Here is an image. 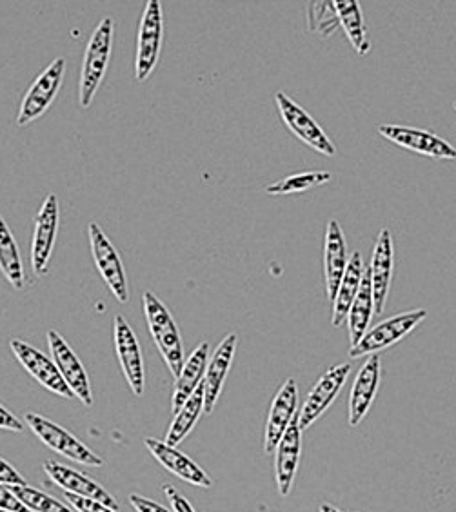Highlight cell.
Here are the masks:
<instances>
[{"mask_svg": "<svg viewBox=\"0 0 456 512\" xmlns=\"http://www.w3.org/2000/svg\"><path fill=\"white\" fill-rule=\"evenodd\" d=\"M48 345H50L53 362L59 367L60 375L68 384L73 396H77L86 407L93 405V393H91L90 378L80 364L79 356L71 349L70 344L57 333L48 331Z\"/></svg>", "mask_w": 456, "mask_h": 512, "instance_id": "12", "label": "cell"}, {"mask_svg": "<svg viewBox=\"0 0 456 512\" xmlns=\"http://www.w3.org/2000/svg\"><path fill=\"white\" fill-rule=\"evenodd\" d=\"M164 37V20L162 4L159 0H149L140 20L137 60H135V77L144 82L159 62L160 48Z\"/></svg>", "mask_w": 456, "mask_h": 512, "instance_id": "6", "label": "cell"}, {"mask_svg": "<svg viewBox=\"0 0 456 512\" xmlns=\"http://www.w3.org/2000/svg\"><path fill=\"white\" fill-rule=\"evenodd\" d=\"M59 198L50 193L44 198L37 218H35V231L31 240V266L37 275H46L50 266L53 247L59 231Z\"/></svg>", "mask_w": 456, "mask_h": 512, "instance_id": "9", "label": "cell"}, {"mask_svg": "<svg viewBox=\"0 0 456 512\" xmlns=\"http://www.w3.org/2000/svg\"><path fill=\"white\" fill-rule=\"evenodd\" d=\"M320 512H346V511H340L338 507H335V505H331V503H324V505H320Z\"/></svg>", "mask_w": 456, "mask_h": 512, "instance_id": "38", "label": "cell"}, {"mask_svg": "<svg viewBox=\"0 0 456 512\" xmlns=\"http://www.w3.org/2000/svg\"><path fill=\"white\" fill-rule=\"evenodd\" d=\"M309 30L317 33L320 37L328 39L337 31L340 22H338L337 10H335V0L329 2H311L308 10Z\"/></svg>", "mask_w": 456, "mask_h": 512, "instance_id": "30", "label": "cell"}, {"mask_svg": "<svg viewBox=\"0 0 456 512\" xmlns=\"http://www.w3.org/2000/svg\"><path fill=\"white\" fill-rule=\"evenodd\" d=\"M427 318L426 309H415L400 315L391 316L375 325L373 329H367L366 335L355 347L349 349V356L357 360L360 356L377 355L387 347L397 344L402 338H406L418 324H422Z\"/></svg>", "mask_w": 456, "mask_h": 512, "instance_id": "3", "label": "cell"}, {"mask_svg": "<svg viewBox=\"0 0 456 512\" xmlns=\"http://www.w3.org/2000/svg\"><path fill=\"white\" fill-rule=\"evenodd\" d=\"M349 369V364L335 365L318 378L317 384L313 385L304 404L298 409V424L302 431L315 424L318 418L328 411L329 405L335 402L338 393L346 384Z\"/></svg>", "mask_w": 456, "mask_h": 512, "instance_id": "10", "label": "cell"}, {"mask_svg": "<svg viewBox=\"0 0 456 512\" xmlns=\"http://www.w3.org/2000/svg\"><path fill=\"white\" fill-rule=\"evenodd\" d=\"M300 453H302V429L298 424L297 413L275 449V480H277L278 494L284 498L293 489L298 463H300Z\"/></svg>", "mask_w": 456, "mask_h": 512, "instance_id": "17", "label": "cell"}, {"mask_svg": "<svg viewBox=\"0 0 456 512\" xmlns=\"http://www.w3.org/2000/svg\"><path fill=\"white\" fill-rule=\"evenodd\" d=\"M202 413H206V409H204V382L200 384L195 393L189 396L188 402L175 413V418L169 425L168 434H166V444L171 445V447L182 444L186 440V436L193 431L195 424L199 422Z\"/></svg>", "mask_w": 456, "mask_h": 512, "instance_id": "27", "label": "cell"}, {"mask_svg": "<svg viewBox=\"0 0 456 512\" xmlns=\"http://www.w3.org/2000/svg\"><path fill=\"white\" fill-rule=\"evenodd\" d=\"M0 512H11V511H4V509H0Z\"/></svg>", "mask_w": 456, "mask_h": 512, "instance_id": "39", "label": "cell"}, {"mask_svg": "<svg viewBox=\"0 0 456 512\" xmlns=\"http://www.w3.org/2000/svg\"><path fill=\"white\" fill-rule=\"evenodd\" d=\"M11 351L17 356L22 367L30 373L40 385H44L51 393L59 394L62 398H73L70 387L64 382L60 375L59 367L51 360L50 356L44 355L33 345L22 342L19 338L11 340Z\"/></svg>", "mask_w": 456, "mask_h": 512, "instance_id": "14", "label": "cell"}, {"mask_svg": "<svg viewBox=\"0 0 456 512\" xmlns=\"http://www.w3.org/2000/svg\"><path fill=\"white\" fill-rule=\"evenodd\" d=\"M209 356H211L209 344L204 342L184 362V367H182L180 375L177 376V384H175V389H173V396H171V409H173V413H177L180 407L188 402L189 396L195 393L199 389L200 384L204 382Z\"/></svg>", "mask_w": 456, "mask_h": 512, "instance_id": "23", "label": "cell"}, {"mask_svg": "<svg viewBox=\"0 0 456 512\" xmlns=\"http://www.w3.org/2000/svg\"><path fill=\"white\" fill-rule=\"evenodd\" d=\"M335 10H337L338 22L346 31L347 39L353 44V48L360 57L367 55L371 51V42L367 37L366 22L364 15L355 0H335Z\"/></svg>", "mask_w": 456, "mask_h": 512, "instance_id": "26", "label": "cell"}, {"mask_svg": "<svg viewBox=\"0 0 456 512\" xmlns=\"http://www.w3.org/2000/svg\"><path fill=\"white\" fill-rule=\"evenodd\" d=\"M88 233H90L91 255L95 260V266L99 269L104 282L110 287L113 296L119 300L120 304H126L129 300L128 278L124 273V266L117 249L97 222H91Z\"/></svg>", "mask_w": 456, "mask_h": 512, "instance_id": "7", "label": "cell"}, {"mask_svg": "<svg viewBox=\"0 0 456 512\" xmlns=\"http://www.w3.org/2000/svg\"><path fill=\"white\" fill-rule=\"evenodd\" d=\"M453 108H455V111H456V102H455V104H453Z\"/></svg>", "mask_w": 456, "mask_h": 512, "instance_id": "40", "label": "cell"}, {"mask_svg": "<svg viewBox=\"0 0 456 512\" xmlns=\"http://www.w3.org/2000/svg\"><path fill=\"white\" fill-rule=\"evenodd\" d=\"M333 180V175L328 171H304V173H295L291 177L282 178L275 184L266 188L269 195H297V193H306L309 189L324 186Z\"/></svg>", "mask_w": 456, "mask_h": 512, "instance_id": "29", "label": "cell"}, {"mask_svg": "<svg viewBox=\"0 0 456 512\" xmlns=\"http://www.w3.org/2000/svg\"><path fill=\"white\" fill-rule=\"evenodd\" d=\"M64 73H66L64 59L53 60L50 66L40 73L20 104L19 117H17L19 126H28L30 122L39 119L40 115L48 111L62 86Z\"/></svg>", "mask_w": 456, "mask_h": 512, "instance_id": "8", "label": "cell"}, {"mask_svg": "<svg viewBox=\"0 0 456 512\" xmlns=\"http://www.w3.org/2000/svg\"><path fill=\"white\" fill-rule=\"evenodd\" d=\"M364 273H366V266H364L362 255L355 251L347 262L346 273H344V278H342L335 300H333V313H331L333 327H340L346 322L347 313H349V309L353 306L358 291H360Z\"/></svg>", "mask_w": 456, "mask_h": 512, "instance_id": "24", "label": "cell"}, {"mask_svg": "<svg viewBox=\"0 0 456 512\" xmlns=\"http://www.w3.org/2000/svg\"><path fill=\"white\" fill-rule=\"evenodd\" d=\"M146 447L162 467H166L169 473L175 474L182 482L204 487V489L211 487V478L206 474V471L193 462L191 458H188L186 454L180 453L177 447H171L166 442H160L155 438H148Z\"/></svg>", "mask_w": 456, "mask_h": 512, "instance_id": "20", "label": "cell"}, {"mask_svg": "<svg viewBox=\"0 0 456 512\" xmlns=\"http://www.w3.org/2000/svg\"><path fill=\"white\" fill-rule=\"evenodd\" d=\"M11 491L31 512H75L66 503L51 498L50 494L33 489L30 485H15Z\"/></svg>", "mask_w": 456, "mask_h": 512, "instance_id": "31", "label": "cell"}, {"mask_svg": "<svg viewBox=\"0 0 456 512\" xmlns=\"http://www.w3.org/2000/svg\"><path fill=\"white\" fill-rule=\"evenodd\" d=\"M0 509L11 512H31L11 491L10 485H4V483H0Z\"/></svg>", "mask_w": 456, "mask_h": 512, "instance_id": "33", "label": "cell"}, {"mask_svg": "<svg viewBox=\"0 0 456 512\" xmlns=\"http://www.w3.org/2000/svg\"><path fill=\"white\" fill-rule=\"evenodd\" d=\"M26 424L33 433L39 436L40 442H44L50 447L51 451L62 454L80 465H88V467L104 465V460L100 458L99 454L93 453L88 445L82 444L79 438H75L60 425L53 424L48 418H44L40 414L28 413L26 414Z\"/></svg>", "mask_w": 456, "mask_h": 512, "instance_id": "4", "label": "cell"}, {"mask_svg": "<svg viewBox=\"0 0 456 512\" xmlns=\"http://www.w3.org/2000/svg\"><path fill=\"white\" fill-rule=\"evenodd\" d=\"M164 494L168 496L171 507H173V512H197L193 509V505H191L175 487L164 485Z\"/></svg>", "mask_w": 456, "mask_h": 512, "instance_id": "34", "label": "cell"}, {"mask_svg": "<svg viewBox=\"0 0 456 512\" xmlns=\"http://www.w3.org/2000/svg\"><path fill=\"white\" fill-rule=\"evenodd\" d=\"M0 429H8V431H15V433L24 431V424L2 404H0Z\"/></svg>", "mask_w": 456, "mask_h": 512, "instance_id": "37", "label": "cell"}, {"mask_svg": "<svg viewBox=\"0 0 456 512\" xmlns=\"http://www.w3.org/2000/svg\"><path fill=\"white\" fill-rule=\"evenodd\" d=\"M0 271L15 289H22L26 284L19 246L2 215H0Z\"/></svg>", "mask_w": 456, "mask_h": 512, "instance_id": "28", "label": "cell"}, {"mask_svg": "<svg viewBox=\"0 0 456 512\" xmlns=\"http://www.w3.org/2000/svg\"><path fill=\"white\" fill-rule=\"evenodd\" d=\"M0 483L10 485V487H15V485H28L26 480L20 476L19 471H17L15 467H11L10 463L4 462L2 458H0Z\"/></svg>", "mask_w": 456, "mask_h": 512, "instance_id": "35", "label": "cell"}, {"mask_svg": "<svg viewBox=\"0 0 456 512\" xmlns=\"http://www.w3.org/2000/svg\"><path fill=\"white\" fill-rule=\"evenodd\" d=\"M129 503L133 505V509L137 512H171L166 507H162L160 503L151 502V500L142 498L139 494H131Z\"/></svg>", "mask_w": 456, "mask_h": 512, "instance_id": "36", "label": "cell"}, {"mask_svg": "<svg viewBox=\"0 0 456 512\" xmlns=\"http://www.w3.org/2000/svg\"><path fill=\"white\" fill-rule=\"evenodd\" d=\"M144 313L148 320L149 331L159 347L160 355L168 365L171 375L179 376L184 367V347L180 340L179 327L175 324V318L169 313L168 307L160 302L157 296L146 291L142 296Z\"/></svg>", "mask_w": 456, "mask_h": 512, "instance_id": "2", "label": "cell"}, {"mask_svg": "<svg viewBox=\"0 0 456 512\" xmlns=\"http://www.w3.org/2000/svg\"><path fill=\"white\" fill-rule=\"evenodd\" d=\"M395 267V246L389 229H382L377 238V244L373 249L371 264L367 267L371 287H373V302H375V315H382L386 307L389 286L393 278Z\"/></svg>", "mask_w": 456, "mask_h": 512, "instance_id": "15", "label": "cell"}, {"mask_svg": "<svg viewBox=\"0 0 456 512\" xmlns=\"http://www.w3.org/2000/svg\"><path fill=\"white\" fill-rule=\"evenodd\" d=\"M238 336H226L219 347L215 349V355H211L208 362V369H206V376H204V409L206 414L211 413L215 409V404L219 402L222 387L226 382L233 358H235V351H237Z\"/></svg>", "mask_w": 456, "mask_h": 512, "instance_id": "21", "label": "cell"}, {"mask_svg": "<svg viewBox=\"0 0 456 512\" xmlns=\"http://www.w3.org/2000/svg\"><path fill=\"white\" fill-rule=\"evenodd\" d=\"M275 102H277L280 117L295 137L300 138L304 144H308L309 148L315 149L320 155H326V157L337 155V146L331 142L326 131L318 126L317 120L313 119L306 109L298 106L297 102L288 97L284 91H277Z\"/></svg>", "mask_w": 456, "mask_h": 512, "instance_id": "5", "label": "cell"}, {"mask_svg": "<svg viewBox=\"0 0 456 512\" xmlns=\"http://www.w3.org/2000/svg\"><path fill=\"white\" fill-rule=\"evenodd\" d=\"M380 376H382L380 356L371 355L355 376V382L349 394V425L351 427L360 424L369 413L371 405L377 398Z\"/></svg>", "mask_w": 456, "mask_h": 512, "instance_id": "18", "label": "cell"}, {"mask_svg": "<svg viewBox=\"0 0 456 512\" xmlns=\"http://www.w3.org/2000/svg\"><path fill=\"white\" fill-rule=\"evenodd\" d=\"M298 413V387L293 378H288L280 387L273 404L269 409L266 434H264V451L266 454L275 453L280 438L286 433L289 424Z\"/></svg>", "mask_w": 456, "mask_h": 512, "instance_id": "16", "label": "cell"}, {"mask_svg": "<svg viewBox=\"0 0 456 512\" xmlns=\"http://www.w3.org/2000/svg\"><path fill=\"white\" fill-rule=\"evenodd\" d=\"M44 473L48 474L51 482L59 485L60 489H64L66 493L97 500V502L104 503V505H108L111 509L119 511L117 500L102 485H99L95 480H91L90 476L79 473L75 469H70L66 465H60L57 462L44 463Z\"/></svg>", "mask_w": 456, "mask_h": 512, "instance_id": "19", "label": "cell"}, {"mask_svg": "<svg viewBox=\"0 0 456 512\" xmlns=\"http://www.w3.org/2000/svg\"><path fill=\"white\" fill-rule=\"evenodd\" d=\"M113 342H115V351H117L122 373L126 376L131 391L135 396H142L144 380H146L142 351H140L137 336L124 316H115L113 320Z\"/></svg>", "mask_w": 456, "mask_h": 512, "instance_id": "13", "label": "cell"}, {"mask_svg": "<svg viewBox=\"0 0 456 512\" xmlns=\"http://www.w3.org/2000/svg\"><path fill=\"white\" fill-rule=\"evenodd\" d=\"M113 35H115V22L111 17L100 20L99 26L91 35L86 55H84L82 75H80V108H90L91 102L99 91L102 79L110 66Z\"/></svg>", "mask_w": 456, "mask_h": 512, "instance_id": "1", "label": "cell"}, {"mask_svg": "<svg viewBox=\"0 0 456 512\" xmlns=\"http://www.w3.org/2000/svg\"><path fill=\"white\" fill-rule=\"evenodd\" d=\"M347 262L349 258H347L346 237L338 220L333 218L329 220L326 242H324V275H326V289L331 302L335 300L338 286L344 278Z\"/></svg>", "mask_w": 456, "mask_h": 512, "instance_id": "22", "label": "cell"}, {"mask_svg": "<svg viewBox=\"0 0 456 512\" xmlns=\"http://www.w3.org/2000/svg\"><path fill=\"white\" fill-rule=\"evenodd\" d=\"M375 315V302H373V287H371V278H369V271L364 273L362 284H360V291H358L357 298L353 302V306L347 313V329H349V338H351V347L362 340V336L366 335L371 318Z\"/></svg>", "mask_w": 456, "mask_h": 512, "instance_id": "25", "label": "cell"}, {"mask_svg": "<svg viewBox=\"0 0 456 512\" xmlns=\"http://www.w3.org/2000/svg\"><path fill=\"white\" fill-rule=\"evenodd\" d=\"M66 500L77 512H119L111 509L108 505H104V503L91 500V498H84V496H77V494L66 493Z\"/></svg>", "mask_w": 456, "mask_h": 512, "instance_id": "32", "label": "cell"}, {"mask_svg": "<svg viewBox=\"0 0 456 512\" xmlns=\"http://www.w3.org/2000/svg\"><path fill=\"white\" fill-rule=\"evenodd\" d=\"M378 131L389 142L418 155H426L437 160H455L456 158V149L447 140L427 129L400 126V124H382L378 126Z\"/></svg>", "mask_w": 456, "mask_h": 512, "instance_id": "11", "label": "cell"}]
</instances>
